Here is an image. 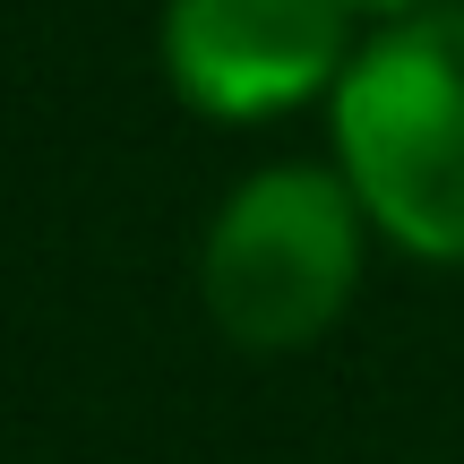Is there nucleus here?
<instances>
[{"label":"nucleus","mask_w":464,"mask_h":464,"mask_svg":"<svg viewBox=\"0 0 464 464\" xmlns=\"http://www.w3.org/2000/svg\"><path fill=\"white\" fill-rule=\"evenodd\" d=\"M353 61L344 0H164V78L207 121H266Z\"/></svg>","instance_id":"nucleus-3"},{"label":"nucleus","mask_w":464,"mask_h":464,"mask_svg":"<svg viewBox=\"0 0 464 464\" xmlns=\"http://www.w3.org/2000/svg\"><path fill=\"white\" fill-rule=\"evenodd\" d=\"M413 9H430V0H344L353 26H362V17H370V26H396V17H413Z\"/></svg>","instance_id":"nucleus-4"},{"label":"nucleus","mask_w":464,"mask_h":464,"mask_svg":"<svg viewBox=\"0 0 464 464\" xmlns=\"http://www.w3.org/2000/svg\"><path fill=\"white\" fill-rule=\"evenodd\" d=\"M335 172L370 232L464 266V9H413L335 78Z\"/></svg>","instance_id":"nucleus-1"},{"label":"nucleus","mask_w":464,"mask_h":464,"mask_svg":"<svg viewBox=\"0 0 464 464\" xmlns=\"http://www.w3.org/2000/svg\"><path fill=\"white\" fill-rule=\"evenodd\" d=\"M362 198L327 164H266L216 207L198 249L207 318L241 353H301L362 284Z\"/></svg>","instance_id":"nucleus-2"}]
</instances>
